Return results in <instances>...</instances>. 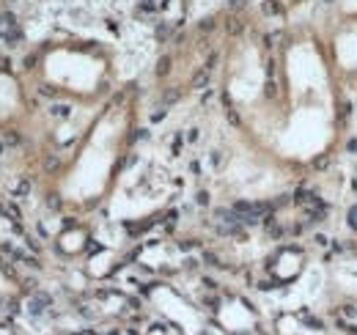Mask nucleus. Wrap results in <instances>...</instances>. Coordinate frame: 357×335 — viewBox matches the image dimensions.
<instances>
[{
	"label": "nucleus",
	"instance_id": "f257e3e1",
	"mask_svg": "<svg viewBox=\"0 0 357 335\" xmlns=\"http://www.w3.org/2000/svg\"><path fill=\"white\" fill-rule=\"evenodd\" d=\"M69 110H72L69 105H55V107H52V113H55V116H61V119H66V116H69Z\"/></svg>",
	"mask_w": 357,
	"mask_h": 335
}]
</instances>
